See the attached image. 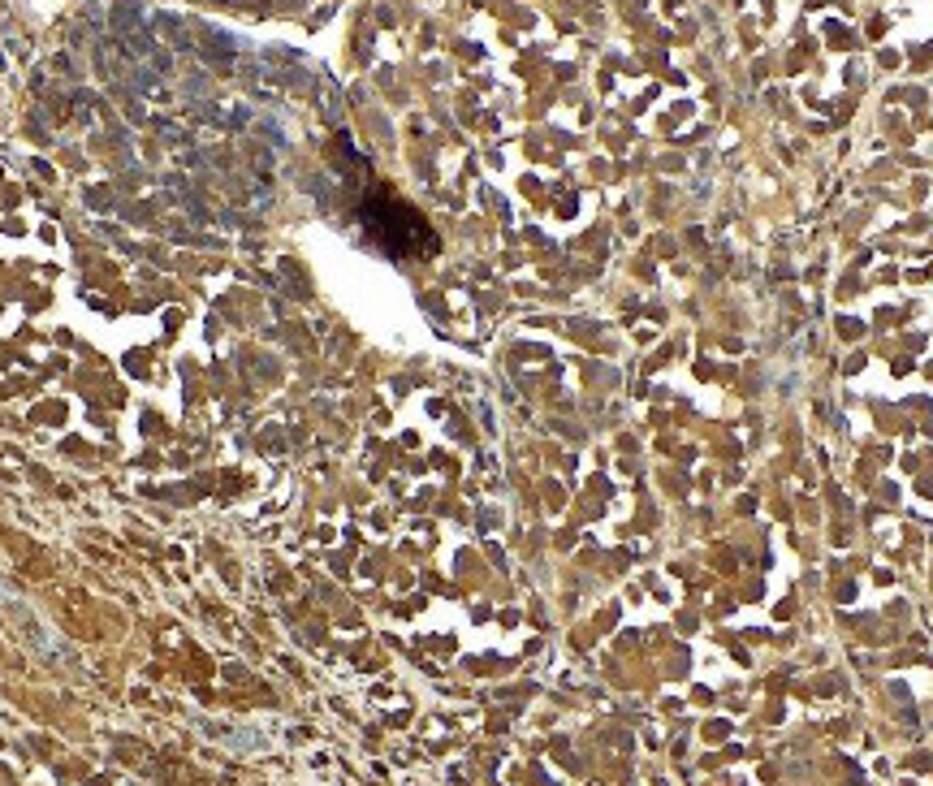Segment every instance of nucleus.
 <instances>
[{
  "label": "nucleus",
  "mask_w": 933,
  "mask_h": 786,
  "mask_svg": "<svg viewBox=\"0 0 933 786\" xmlns=\"http://www.w3.org/2000/svg\"><path fill=\"white\" fill-rule=\"evenodd\" d=\"M363 225L372 229V238L381 242L385 251H394L398 260H407V255H419V251H432L437 247V238L428 234V225L419 221V212L402 208L398 199H376L363 208Z\"/></svg>",
  "instance_id": "1"
}]
</instances>
